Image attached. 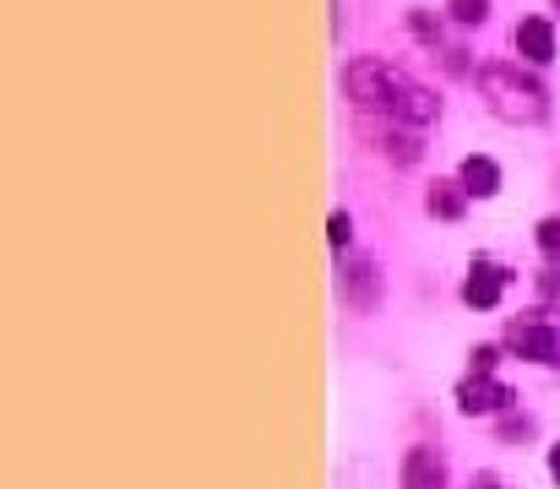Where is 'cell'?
Returning <instances> with one entry per match:
<instances>
[{
  "label": "cell",
  "instance_id": "cell-1",
  "mask_svg": "<svg viewBox=\"0 0 560 489\" xmlns=\"http://www.w3.org/2000/svg\"><path fill=\"white\" fill-rule=\"evenodd\" d=\"M343 93H349L360 109H386V115L402 120V126H430V120L441 115V98H435L430 88H419L413 77H402L397 66L371 60V55L343 71Z\"/></svg>",
  "mask_w": 560,
  "mask_h": 489
},
{
  "label": "cell",
  "instance_id": "cell-2",
  "mask_svg": "<svg viewBox=\"0 0 560 489\" xmlns=\"http://www.w3.org/2000/svg\"><path fill=\"white\" fill-rule=\"evenodd\" d=\"M479 98H485L490 115L506 120V126H539V120L550 115V93H545L534 77H523V66H506V60L479 66Z\"/></svg>",
  "mask_w": 560,
  "mask_h": 489
},
{
  "label": "cell",
  "instance_id": "cell-3",
  "mask_svg": "<svg viewBox=\"0 0 560 489\" xmlns=\"http://www.w3.org/2000/svg\"><path fill=\"white\" fill-rule=\"evenodd\" d=\"M512 267H501V261H474V272H468V283H463V300L474 305V311H495L501 305V294L512 289Z\"/></svg>",
  "mask_w": 560,
  "mask_h": 489
},
{
  "label": "cell",
  "instance_id": "cell-4",
  "mask_svg": "<svg viewBox=\"0 0 560 489\" xmlns=\"http://www.w3.org/2000/svg\"><path fill=\"white\" fill-rule=\"evenodd\" d=\"M506 342L534 359V364H560V326L556 322H517L506 331Z\"/></svg>",
  "mask_w": 560,
  "mask_h": 489
},
{
  "label": "cell",
  "instance_id": "cell-5",
  "mask_svg": "<svg viewBox=\"0 0 560 489\" xmlns=\"http://www.w3.org/2000/svg\"><path fill=\"white\" fill-rule=\"evenodd\" d=\"M457 408L463 414H501V408H512V386L495 375H474L457 386Z\"/></svg>",
  "mask_w": 560,
  "mask_h": 489
},
{
  "label": "cell",
  "instance_id": "cell-6",
  "mask_svg": "<svg viewBox=\"0 0 560 489\" xmlns=\"http://www.w3.org/2000/svg\"><path fill=\"white\" fill-rule=\"evenodd\" d=\"M517 55L534 60V66H550L556 60V27L545 16H523L517 22Z\"/></svg>",
  "mask_w": 560,
  "mask_h": 489
},
{
  "label": "cell",
  "instance_id": "cell-7",
  "mask_svg": "<svg viewBox=\"0 0 560 489\" xmlns=\"http://www.w3.org/2000/svg\"><path fill=\"white\" fill-rule=\"evenodd\" d=\"M402 489H446V468H441V457H435V452H424V446H413V452L402 457Z\"/></svg>",
  "mask_w": 560,
  "mask_h": 489
},
{
  "label": "cell",
  "instance_id": "cell-8",
  "mask_svg": "<svg viewBox=\"0 0 560 489\" xmlns=\"http://www.w3.org/2000/svg\"><path fill=\"white\" fill-rule=\"evenodd\" d=\"M457 185H463L468 196H495V190H501V163L474 153V159H463V168H457Z\"/></svg>",
  "mask_w": 560,
  "mask_h": 489
},
{
  "label": "cell",
  "instance_id": "cell-9",
  "mask_svg": "<svg viewBox=\"0 0 560 489\" xmlns=\"http://www.w3.org/2000/svg\"><path fill=\"white\" fill-rule=\"evenodd\" d=\"M463 201H468V190H463V185H441V179H435L430 196H424V207H430L435 218H446V223L463 218Z\"/></svg>",
  "mask_w": 560,
  "mask_h": 489
},
{
  "label": "cell",
  "instance_id": "cell-10",
  "mask_svg": "<svg viewBox=\"0 0 560 489\" xmlns=\"http://www.w3.org/2000/svg\"><path fill=\"white\" fill-rule=\"evenodd\" d=\"M446 11L463 22V27H479L490 16V0H446Z\"/></svg>",
  "mask_w": 560,
  "mask_h": 489
},
{
  "label": "cell",
  "instance_id": "cell-11",
  "mask_svg": "<svg viewBox=\"0 0 560 489\" xmlns=\"http://www.w3.org/2000/svg\"><path fill=\"white\" fill-rule=\"evenodd\" d=\"M349 294H354V305H365V311L375 305V267L371 261H360V267H354V289H349Z\"/></svg>",
  "mask_w": 560,
  "mask_h": 489
},
{
  "label": "cell",
  "instance_id": "cell-12",
  "mask_svg": "<svg viewBox=\"0 0 560 489\" xmlns=\"http://www.w3.org/2000/svg\"><path fill=\"white\" fill-rule=\"evenodd\" d=\"M534 240H539V251H545L550 261H560V218H545V223L534 229Z\"/></svg>",
  "mask_w": 560,
  "mask_h": 489
},
{
  "label": "cell",
  "instance_id": "cell-13",
  "mask_svg": "<svg viewBox=\"0 0 560 489\" xmlns=\"http://www.w3.org/2000/svg\"><path fill=\"white\" fill-rule=\"evenodd\" d=\"M349 234H354V223H349V212H332V245H338V251L349 245Z\"/></svg>",
  "mask_w": 560,
  "mask_h": 489
},
{
  "label": "cell",
  "instance_id": "cell-14",
  "mask_svg": "<svg viewBox=\"0 0 560 489\" xmlns=\"http://www.w3.org/2000/svg\"><path fill=\"white\" fill-rule=\"evenodd\" d=\"M468 359H474V370H479V375H490V370H495V348H474Z\"/></svg>",
  "mask_w": 560,
  "mask_h": 489
},
{
  "label": "cell",
  "instance_id": "cell-15",
  "mask_svg": "<svg viewBox=\"0 0 560 489\" xmlns=\"http://www.w3.org/2000/svg\"><path fill=\"white\" fill-rule=\"evenodd\" d=\"M474 489H506L501 479H474Z\"/></svg>",
  "mask_w": 560,
  "mask_h": 489
},
{
  "label": "cell",
  "instance_id": "cell-16",
  "mask_svg": "<svg viewBox=\"0 0 560 489\" xmlns=\"http://www.w3.org/2000/svg\"><path fill=\"white\" fill-rule=\"evenodd\" d=\"M550 474H556V479H560V446H556V452H550Z\"/></svg>",
  "mask_w": 560,
  "mask_h": 489
},
{
  "label": "cell",
  "instance_id": "cell-17",
  "mask_svg": "<svg viewBox=\"0 0 560 489\" xmlns=\"http://www.w3.org/2000/svg\"><path fill=\"white\" fill-rule=\"evenodd\" d=\"M556 11H560V0H556Z\"/></svg>",
  "mask_w": 560,
  "mask_h": 489
}]
</instances>
